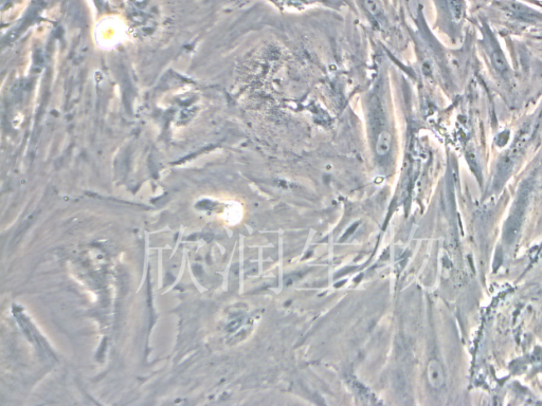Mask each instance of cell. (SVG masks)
Returning <instances> with one entry per match:
<instances>
[{
  "label": "cell",
  "instance_id": "7a4b0ae2",
  "mask_svg": "<svg viewBox=\"0 0 542 406\" xmlns=\"http://www.w3.org/2000/svg\"><path fill=\"white\" fill-rule=\"evenodd\" d=\"M392 146V134L388 130H382L379 132L377 136V141H376L375 150L377 154L384 156L387 154Z\"/></svg>",
  "mask_w": 542,
  "mask_h": 406
},
{
  "label": "cell",
  "instance_id": "6da1fadb",
  "mask_svg": "<svg viewBox=\"0 0 542 406\" xmlns=\"http://www.w3.org/2000/svg\"><path fill=\"white\" fill-rule=\"evenodd\" d=\"M427 379L429 384L435 390L440 388L445 384V374L442 364L437 360H431L427 367Z\"/></svg>",
  "mask_w": 542,
  "mask_h": 406
}]
</instances>
